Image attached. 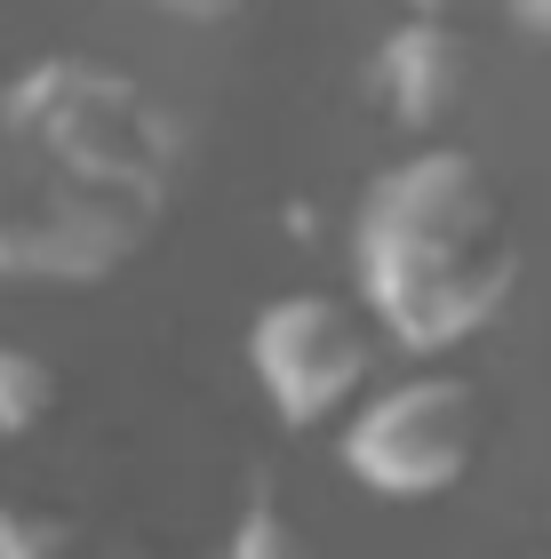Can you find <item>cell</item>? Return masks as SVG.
<instances>
[{
	"label": "cell",
	"mask_w": 551,
	"mask_h": 559,
	"mask_svg": "<svg viewBox=\"0 0 551 559\" xmlns=\"http://www.w3.org/2000/svg\"><path fill=\"white\" fill-rule=\"evenodd\" d=\"M160 224V209L88 185L81 168H64L9 120L0 136V280H57V288L112 280L120 264L144 257Z\"/></svg>",
	"instance_id": "cell-3"
},
{
	"label": "cell",
	"mask_w": 551,
	"mask_h": 559,
	"mask_svg": "<svg viewBox=\"0 0 551 559\" xmlns=\"http://www.w3.org/2000/svg\"><path fill=\"white\" fill-rule=\"evenodd\" d=\"M144 9H168V16H184V24H224V16H240L248 0H144Z\"/></svg>",
	"instance_id": "cell-10"
},
{
	"label": "cell",
	"mask_w": 551,
	"mask_h": 559,
	"mask_svg": "<svg viewBox=\"0 0 551 559\" xmlns=\"http://www.w3.org/2000/svg\"><path fill=\"white\" fill-rule=\"evenodd\" d=\"M480 431L488 416L464 376H408V384H384L360 400L336 455L360 488L392 503H423V496H447L480 464Z\"/></svg>",
	"instance_id": "cell-4"
},
{
	"label": "cell",
	"mask_w": 551,
	"mask_h": 559,
	"mask_svg": "<svg viewBox=\"0 0 551 559\" xmlns=\"http://www.w3.org/2000/svg\"><path fill=\"white\" fill-rule=\"evenodd\" d=\"M0 559H144L129 544L96 536L72 512H24V503H0Z\"/></svg>",
	"instance_id": "cell-7"
},
{
	"label": "cell",
	"mask_w": 551,
	"mask_h": 559,
	"mask_svg": "<svg viewBox=\"0 0 551 559\" xmlns=\"http://www.w3.org/2000/svg\"><path fill=\"white\" fill-rule=\"evenodd\" d=\"M224 559H320V544L296 527V512L272 488H248L232 536H224Z\"/></svg>",
	"instance_id": "cell-9"
},
{
	"label": "cell",
	"mask_w": 551,
	"mask_h": 559,
	"mask_svg": "<svg viewBox=\"0 0 551 559\" xmlns=\"http://www.w3.org/2000/svg\"><path fill=\"white\" fill-rule=\"evenodd\" d=\"M471 64H480L471 24H464L456 9H440V0H416V9L399 16L384 40H375L368 88H375V105L392 112V129L432 136V129H447V120L464 112Z\"/></svg>",
	"instance_id": "cell-6"
},
{
	"label": "cell",
	"mask_w": 551,
	"mask_h": 559,
	"mask_svg": "<svg viewBox=\"0 0 551 559\" xmlns=\"http://www.w3.org/2000/svg\"><path fill=\"white\" fill-rule=\"evenodd\" d=\"M375 312L336 288H296V296H272L256 328H248V368L272 400L280 424H328L344 416L352 400L368 392L375 376Z\"/></svg>",
	"instance_id": "cell-5"
},
{
	"label": "cell",
	"mask_w": 551,
	"mask_h": 559,
	"mask_svg": "<svg viewBox=\"0 0 551 559\" xmlns=\"http://www.w3.org/2000/svg\"><path fill=\"white\" fill-rule=\"evenodd\" d=\"M57 416V368L33 344H0V440H24Z\"/></svg>",
	"instance_id": "cell-8"
},
{
	"label": "cell",
	"mask_w": 551,
	"mask_h": 559,
	"mask_svg": "<svg viewBox=\"0 0 551 559\" xmlns=\"http://www.w3.org/2000/svg\"><path fill=\"white\" fill-rule=\"evenodd\" d=\"M504 9H512V24L528 40H551V0H504Z\"/></svg>",
	"instance_id": "cell-11"
},
{
	"label": "cell",
	"mask_w": 551,
	"mask_h": 559,
	"mask_svg": "<svg viewBox=\"0 0 551 559\" xmlns=\"http://www.w3.org/2000/svg\"><path fill=\"white\" fill-rule=\"evenodd\" d=\"M0 136H9V81H0Z\"/></svg>",
	"instance_id": "cell-12"
},
{
	"label": "cell",
	"mask_w": 551,
	"mask_h": 559,
	"mask_svg": "<svg viewBox=\"0 0 551 559\" xmlns=\"http://www.w3.org/2000/svg\"><path fill=\"white\" fill-rule=\"evenodd\" d=\"M360 304L392 344L447 352L512 304L519 224L495 168L464 144H416L352 209Z\"/></svg>",
	"instance_id": "cell-1"
},
{
	"label": "cell",
	"mask_w": 551,
	"mask_h": 559,
	"mask_svg": "<svg viewBox=\"0 0 551 559\" xmlns=\"http://www.w3.org/2000/svg\"><path fill=\"white\" fill-rule=\"evenodd\" d=\"M9 120L33 144H48L64 168H81L88 185L129 192L168 216L177 176H184V129L136 72L81 57V48H57V57L24 64L9 81Z\"/></svg>",
	"instance_id": "cell-2"
}]
</instances>
